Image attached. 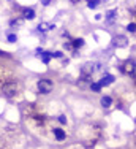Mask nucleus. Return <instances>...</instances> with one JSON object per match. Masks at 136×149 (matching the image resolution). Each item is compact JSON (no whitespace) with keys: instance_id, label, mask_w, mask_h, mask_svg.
<instances>
[{"instance_id":"19","label":"nucleus","mask_w":136,"mask_h":149,"mask_svg":"<svg viewBox=\"0 0 136 149\" xmlns=\"http://www.w3.org/2000/svg\"><path fill=\"white\" fill-rule=\"evenodd\" d=\"M16 40H17V37H16V35H14V33L8 35V41H10V43H14V41H16Z\"/></svg>"},{"instance_id":"9","label":"nucleus","mask_w":136,"mask_h":149,"mask_svg":"<svg viewBox=\"0 0 136 149\" xmlns=\"http://www.w3.org/2000/svg\"><path fill=\"white\" fill-rule=\"evenodd\" d=\"M51 29H54V24H46V22H41L40 26H38V30H40V32H48V30H51Z\"/></svg>"},{"instance_id":"2","label":"nucleus","mask_w":136,"mask_h":149,"mask_svg":"<svg viewBox=\"0 0 136 149\" xmlns=\"http://www.w3.org/2000/svg\"><path fill=\"white\" fill-rule=\"evenodd\" d=\"M37 86H38V91H40L41 94H49V92L54 89V83H52L51 79H40Z\"/></svg>"},{"instance_id":"5","label":"nucleus","mask_w":136,"mask_h":149,"mask_svg":"<svg viewBox=\"0 0 136 149\" xmlns=\"http://www.w3.org/2000/svg\"><path fill=\"white\" fill-rule=\"evenodd\" d=\"M112 43H114V46H117V48H125L127 43H128V40H127V37H124V35H117V37L112 40Z\"/></svg>"},{"instance_id":"1","label":"nucleus","mask_w":136,"mask_h":149,"mask_svg":"<svg viewBox=\"0 0 136 149\" xmlns=\"http://www.w3.org/2000/svg\"><path fill=\"white\" fill-rule=\"evenodd\" d=\"M17 91H19V84H17L16 81H6V83L2 86V92H3V95H6V97L16 95Z\"/></svg>"},{"instance_id":"20","label":"nucleus","mask_w":136,"mask_h":149,"mask_svg":"<svg viewBox=\"0 0 136 149\" xmlns=\"http://www.w3.org/2000/svg\"><path fill=\"white\" fill-rule=\"evenodd\" d=\"M63 48L70 51V49H73V45H71V43H63Z\"/></svg>"},{"instance_id":"13","label":"nucleus","mask_w":136,"mask_h":149,"mask_svg":"<svg viewBox=\"0 0 136 149\" xmlns=\"http://www.w3.org/2000/svg\"><path fill=\"white\" fill-rule=\"evenodd\" d=\"M116 15H117V11H116V10H111V11H108V15H106V17H108V21H109V22H112V21H114V17H116Z\"/></svg>"},{"instance_id":"8","label":"nucleus","mask_w":136,"mask_h":149,"mask_svg":"<svg viewBox=\"0 0 136 149\" xmlns=\"http://www.w3.org/2000/svg\"><path fill=\"white\" fill-rule=\"evenodd\" d=\"M22 16L26 19H33L35 17V11L32 8H22Z\"/></svg>"},{"instance_id":"23","label":"nucleus","mask_w":136,"mask_h":149,"mask_svg":"<svg viewBox=\"0 0 136 149\" xmlns=\"http://www.w3.org/2000/svg\"><path fill=\"white\" fill-rule=\"evenodd\" d=\"M40 2H41V5H49V3H51V0H40Z\"/></svg>"},{"instance_id":"4","label":"nucleus","mask_w":136,"mask_h":149,"mask_svg":"<svg viewBox=\"0 0 136 149\" xmlns=\"http://www.w3.org/2000/svg\"><path fill=\"white\" fill-rule=\"evenodd\" d=\"M122 72H124V73L131 74V76H135V62H133V60H127V62L124 63Z\"/></svg>"},{"instance_id":"18","label":"nucleus","mask_w":136,"mask_h":149,"mask_svg":"<svg viewBox=\"0 0 136 149\" xmlns=\"http://www.w3.org/2000/svg\"><path fill=\"white\" fill-rule=\"evenodd\" d=\"M135 29H136V24L135 22H131V24H128V27H127V30H130L131 33L135 32Z\"/></svg>"},{"instance_id":"12","label":"nucleus","mask_w":136,"mask_h":149,"mask_svg":"<svg viewBox=\"0 0 136 149\" xmlns=\"http://www.w3.org/2000/svg\"><path fill=\"white\" fill-rule=\"evenodd\" d=\"M84 46V38H76V40H73V48H82Z\"/></svg>"},{"instance_id":"21","label":"nucleus","mask_w":136,"mask_h":149,"mask_svg":"<svg viewBox=\"0 0 136 149\" xmlns=\"http://www.w3.org/2000/svg\"><path fill=\"white\" fill-rule=\"evenodd\" d=\"M59 122H60V124H67V118H65V116H60V118H59Z\"/></svg>"},{"instance_id":"6","label":"nucleus","mask_w":136,"mask_h":149,"mask_svg":"<svg viewBox=\"0 0 136 149\" xmlns=\"http://www.w3.org/2000/svg\"><path fill=\"white\" fill-rule=\"evenodd\" d=\"M112 81H114V76H111V74H105V76H103L101 79H100V83H98V84L103 87V86H109V84L112 83Z\"/></svg>"},{"instance_id":"10","label":"nucleus","mask_w":136,"mask_h":149,"mask_svg":"<svg viewBox=\"0 0 136 149\" xmlns=\"http://www.w3.org/2000/svg\"><path fill=\"white\" fill-rule=\"evenodd\" d=\"M111 105H112V98H111V97H108V95H106V97L101 98V106H105V108H109Z\"/></svg>"},{"instance_id":"7","label":"nucleus","mask_w":136,"mask_h":149,"mask_svg":"<svg viewBox=\"0 0 136 149\" xmlns=\"http://www.w3.org/2000/svg\"><path fill=\"white\" fill-rule=\"evenodd\" d=\"M54 136H56L57 141H63L67 138V135H65V132H63L62 129H54Z\"/></svg>"},{"instance_id":"24","label":"nucleus","mask_w":136,"mask_h":149,"mask_svg":"<svg viewBox=\"0 0 136 149\" xmlns=\"http://www.w3.org/2000/svg\"><path fill=\"white\" fill-rule=\"evenodd\" d=\"M78 2H79V0H71V3H78Z\"/></svg>"},{"instance_id":"14","label":"nucleus","mask_w":136,"mask_h":149,"mask_svg":"<svg viewBox=\"0 0 136 149\" xmlns=\"http://www.w3.org/2000/svg\"><path fill=\"white\" fill-rule=\"evenodd\" d=\"M98 5H100V0H89V8L90 10H95Z\"/></svg>"},{"instance_id":"22","label":"nucleus","mask_w":136,"mask_h":149,"mask_svg":"<svg viewBox=\"0 0 136 149\" xmlns=\"http://www.w3.org/2000/svg\"><path fill=\"white\" fill-rule=\"evenodd\" d=\"M8 52H5V51H0V57H8Z\"/></svg>"},{"instance_id":"3","label":"nucleus","mask_w":136,"mask_h":149,"mask_svg":"<svg viewBox=\"0 0 136 149\" xmlns=\"http://www.w3.org/2000/svg\"><path fill=\"white\" fill-rule=\"evenodd\" d=\"M95 67H96V63H92V62H87L84 67H82V70H81V73H82V76H87V78H90L92 74H94L95 72Z\"/></svg>"},{"instance_id":"11","label":"nucleus","mask_w":136,"mask_h":149,"mask_svg":"<svg viewBox=\"0 0 136 149\" xmlns=\"http://www.w3.org/2000/svg\"><path fill=\"white\" fill-rule=\"evenodd\" d=\"M52 59L51 52H41V62L43 63H49V60Z\"/></svg>"},{"instance_id":"15","label":"nucleus","mask_w":136,"mask_h":149,"mask_svg":"<svg viewBox=\"0 0 136 149\" xmlns=\"http://www.w3.org/2000/svg\"><path fill=\"white\" fill-rule=\"evenodd\" d=\"M21 24H22V19H13L11 22H10V26L11 27H19Z\"/></svg>"},{"instance_id":"17","label":"nucleus","mask_w":136,"mask_h":149,"mask_svg":"<svg viewBox=\"0 0 136 149\" xmlns=\"http://www.w3.org/2000/svg\"><path fill=\"white\" fill-rule=\"evenodd\" d=\"M52 57H56V59H62V57H63L62 51H56L54 54H52Z\"/></svg>"},{"instance_id":"16","label":"nucleus","mask_w":136,"mask_h":149,"mask_svg":"<svg viewBox=\"0 0 136 149\" xmlns=\"http://www.w3.org/2000/svg\"><path fill=\"white\" fill-rule=\"evenodd\" d=\"M90 87H92V91H95V92H100V91H101V86H100L98 83H92Z\"/></svg>"}]
</instances>
